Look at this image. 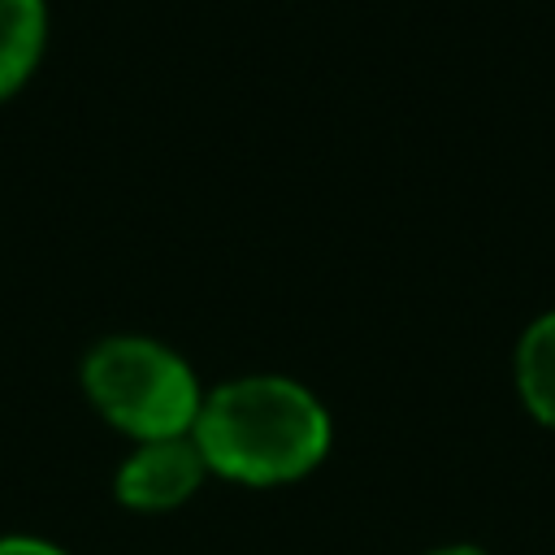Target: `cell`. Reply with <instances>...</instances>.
<instances>
[{
    "mask_svg": "<svg viewBox=\"0 0 555 555\" xmlns=\"http://www.w3.org/2000/svg\"><path fill=\"white\" fill-rule=\"evenodd\" d=\"M43 0H0V100L13 95L43 52Z\"/></svg>",
    "mask_w": 555,
    "mask_h": 555,
    "instance_id": "cell-4",
    "label": "cell"
},
{
    "mask_svg": "<svg viewBox=\"0 0 555 555\" xmlns=\"http://www.w3.org/2000/svg\"><path fill=\"white\" fill-rule=\"evenodd\" d=\"M434 555H481L477 546H442V551H434Z\"/></svg>",
    "mask_w": 555,
    "mask_h": 555,
    "instance_id": "cell-7",
    "label": "cell"
},
{
    "mask_svg": "<svg viewBox=\"0 0 555 555\" xmlns=\"http://www.w3.org/2000/svg\"><path fill=\"white\" fill-rule=\"evenodd\" d=\"M204 468L208 464L191 438H147L117 468V499L134 512H169L195 494Z\"/></svg>",
    "mask_w": 555,
    "mask_h": 555,
    "instance_id": "cell-3",
    "label": "cell"
},
{
    "mask_svg": "<svg viewBox=\"0 0 555 555\" xmlns=\"http://www.w3.org/2000/svg\"><path fill=\"white\" fill-rule=\"evenodd\" d=\"M191 442L221 477L278 486L321 464L330 421L321 403L286 377H238L199 403Z\"/></svg>",
    "mask_w": 555,
    "mask_h": 555,
    "instance_id": "cell-1",
    "label": "cell"
},
{
    "mask_svg": "<svg viewBox=\"0 0 555 555\" xmlns=\"http://www.w3.org/2000/svg\"><path fill=\"white\" fill-rule=\"evenodd\" d=\"M0 555H65V551H56L48 542H35V538H4Z\"/></svg>",
    "mask_w": 555,
    "mask_h": 555,
    "instance_id": "cell-6",
    "label": "cell"
},
{
    "mask_svg": "<svg viewBox=\"0 0 555 555\" xmlns=\"http://www.w3.org/2000/svg\"><path fill=\"white\" fill-rule=\"evenodd\" d=\"M516 386L525 408L555 429V312L538 317L516 347Z\"/></svg>",
    "mask_w": 555,
    "mask_h": 555,
    "instance_id": "cell-5",
    "label": "cell"
},
{
    "mask_svg": "<svg viewBox=\"0 0 555 555\" xmlns=\"http://www.w3.org/2000/svg\"><path fill=\"white\" fill-rule=\"evenodd\" d=\"M82 386L91 403L139 442L182 438L199 416L195 373L160 343L147 338H108L82 364Z\"/></svg>",
    "mask_w": 555,
    "mask_h": 555,
    "instance_id": "cell-2",
    "label": "cell"
}]
</instances>
